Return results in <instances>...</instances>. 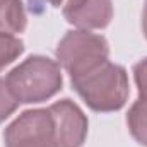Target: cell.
I'll use <instances>...</instances> for the list:
<instances>
[{
  "mask_svg": "<svg viewBox=\"0 0 147 147\" xmlns=\"http://www.w3.org/2000/svg\"><path fill=\"white\" fill-rule=\"evenodd\" d=\"M144 31L147 36V2H146V9H144Z\"/></svg>",
  "mask_w": 147,
  "mask_h": 147,
  "instance_id": "cell-13",
  "label": "cell"
},
{
  "mask_svg": "<svg viewBox=\"0 0 147 147\" xmlns=\"http://www.w3.org/2000/svg\"><path fill=\"white\" fill-rule=\"evenodd\" d=\"M5 84L17 103H39L58 92L62 75L53 60L33 57L9 74Z\"/></svg>",
  "mask_w": 147,
  "mask_h": 147,
  "instance_id": "cell-2",
  "label": "cell"
},
{
  "mask_svg": "<svg viewBox=\"0 0 147 147\" xmlns=\"http://www.w3.org/2000/svg\"><path fill=\"white\" fill-rule=\"evenodd\" d=\"M134 74H135V82L139 86L140 96H147V58L134 67Z\"/></svg>",
  "mask_w": 147,
  "mask_h": 147,
  "instance_id": "cell-11",
  "label": "cell"
},
{
  "mask_svg": "<svg viewBox=\"0 0 147 147\" xmlns=\"http://www.w3.org/2000/svg\"><path fill=\"white\" fill-rule=\"evenodd\" d=\"M65 19L82 29L105 28L111 21V0H69L63 9Z\"/></svg>",
  "mask_w": 147,
  "mask_h": 147,
  "instance_id": "cell-6",
  "label": "cell"
},
{
  "mask_svg": "<svg viewBox=\"0 0 147 147\" xmlns=\"http://www.w3.org/2000/svg\"><path fill=\"white\" fill-rule=\"evenodd\" d=\"M108 53L110 50L105 38L87 31L69 33L57 48L58 60L70 77L108 60Z\"/></svg>",
  "mask_w": 147,
  "mask_h": 147,
  "instance_id": "cell-3",
  "label": "cell"
},
{
  "mask_svg": "<svg viewBox=\"0 0 147 147\" xmlns=\"http://www.w3.org/2000/svg\"><path fill=\"white\" fill-rule=\"evenodd\" d=\"M17 101L14 99V96L10 94V91H9V87H7V84H5V80H2L0 79V121L2 120H5L12 111L17 108Z\"/></svg>",
  "mask_w": 147,
  "mask_h": 147,
  "instance_id": "cell-10",
  "label": "cell"
},
{
  "mask_svg": "<svg viewBox=\"0 0 147 147\" xmlns=\"http://www.w3.org/2000/svg\"><path fill=\"white\" fill-rule=\"evenodd\" d=\"M72 84L80 98L96 111L120 110L128 96V79L120 65L105 60L84 72L72 75Z\"/></svg>",
  "mask_w": 147,
  "mask_h": 147,
  "instance_id": "cell-1",
  "label": "cell"
},
{
  "mask_svg": "<svg viewBox=\"0 0 147 147\" xmlns=\"http://www.w3.org/2000/svg\"><path fill=\"white\" fill-rule=\"evenodd\" d=\"M50 116L53 121V137L57 147H80L87 134V120L72 101L63 99L51 105Z\"/></svg>",
  "mask_w": 147,
  "mask_h": 147,
  "instance_id": "cell-5",
  "label": "cell"
},
{
  "mask_svg": "<svg viewBox=\"0 0 147 147\" xmlns=\"http://www.w3.org/2000/svg\"><path fill=\"white\" fill-rule=\"evenodd\" d=\"M26 28V14L19 0H0V33L16 34Z\"/></svg>",
  "mask_w": 147,
  "mask_h": 147,
  "instance_id": "cell-7",
  "label": "cell"
},
{
  "mask_svg": "<svg viewBox=\"0 0 147 147\" xmlns=\"http://www.w3.org/2000/svg\"><path fill=\"white\" fill-rule=\"evenodd\" d=\"M22 53V41L7 33H0V69L9 65Z\"/></svg>",
  "mask_w": 147,
  "mask_h": 147,
  "instance_id": "cell-9",
  "label": "cell"
},
{
  "mask_svg": "<svg viewBox=\"0 0 147 147\" xmlns=\"http://www.w3.org/2000/svg\"><path fill=\"white\" fill-rule=\"evenodd\" d=\"M127 121L132 135L140 144L147 146V96H140V99L135 101V105L128 111Z\"/></svg>",
  "mask_w": 147,
  "mask_h": 147,
  "instance_id": "cell-8",
  "label": "cell"
},
{
  "mask_svg": "<svg viewBox=\"0 0 147 147\" xmlns=\"http://www.w3.org/2000/svg\"><path fill=\"white\" fill-rule=\"evenodd\" d=\"M29 2H31V10H33V9H36L38 5H43L45 2H50L51 5H55V7H58L62 0H29Z\"/></svg>",
  "mask_w": 147,
  "mask_h": 147,
  "instance_id": "cell-12",
  "label": "cell"
},
{
  "mask_svg": "<svg viewBox=\"0 0 147 147\" xmlns=\"http://www.w3.org/2000/svg\"><path fill=\"white\" fill-rule=\"evenodd\" d=\"M7 147H57L53 137V121L48 110L22 113L7 130Z\"/></svg>",
  "mask_w": 147,
  "mask_h": 147,
  "instance_id": "cell-4",
  "label": "cell"
}]
</instances>
